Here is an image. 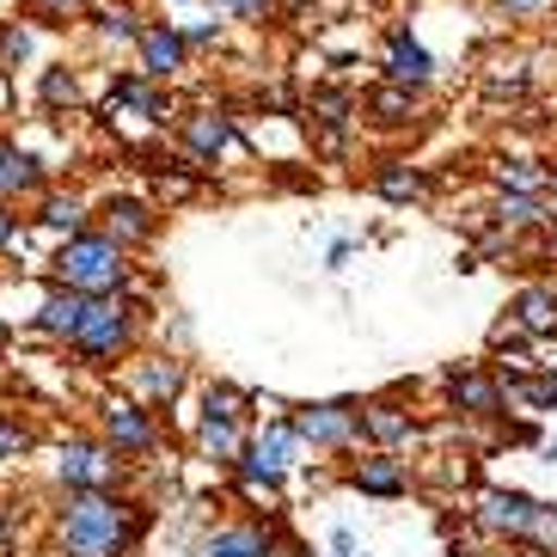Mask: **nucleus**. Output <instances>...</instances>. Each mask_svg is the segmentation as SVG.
Here are the masks:
<instances>
[{
  "label": "nucleus",
  "instance_id": "nucleus-1",
  "mask_svg": "<svg viewBox=\"0 0 557 557\" xmlns=\"http://www.w3.org/2000/svg\"><path fill=\"white\" fill-rule=\"evenodd\" d=\"M148 533V508L116 491H67L55 515V552L62 557H129Z\"/></svg>",
  "mask_w": 557,
  "mask_h": 557
},
{
  "label": "nucleus",
  "instance_id": "nucleus-2",
  "mask_svg": "<svg viewBox=\"0 0 557 557\" xmlns=\"http://www.w3.org/2000/svg\"><path fill=\"white\" fill-rule=\"evenodd\" d=\"M50 276L55 288H74V295H129V251L116 246L111 233L86 227L74 239H62L50 258Z\"/></svg>",
  "mask_w": 557,
  "mask_h": 557
},
{
  "label": "nucleus",
  "instance_id": "nucleus-3",
  "mask_svg": "<svg viewBox=\"0 0 557 557\" xmlns=\"http://www.w3.org/2000/svg\"><path fill=\"white\" fill-rule=\"evenodd\" d=\"M135 331H141V307H135L129 295H99L86 307L81 331L67 337V349H74L86 368H111V361H123L135 349Z\"/></svg>",
  "mask_w": 557,
  "mask_h": 557
},
{
  "label": "nucleus",
  "instance_id": "nucleus-4",
  "mask_svg": "<svg viewBox=\"0 0 557 557\" xmlns=\"http://www.w3.org/2000/svg\"><path fill=\"white\" fill-rule=\"evenodd\" d=\"M55 478H62L67 491H116L123 454H116L104 435H67V442L55 447Z\"/></svg>",
  "mask_w": 557,
  "mask_h": 557
},
{
  "label": "nucleus",
  "instance_id": "nucleus-5",
  "mask_svg": "<svg viewBox=\"0 0 557 557\" xmlns=\"http://www.w3.org/2000/svg\"><path fill=\"white\" fill-rule=\"evenodd\" d=\"M99 435H104V442H111L123 459H141V454H153V447H160V423H153V410L135 405V398H104Z\"/></svg>",
  "mask_w": 557,
  "mask_h": 557
},
{
  "label": "nucleus",
  "instance_id": "nucleus-6",
  "mask_svg": "<svg viewBox=\"0 0 557 557\" xmlns=\"http://www.w3.org/2000/svg\"><path fill=\"white\" fill-rule=\"evenodd\" d=\"M123 111H135V116H148L153 129H165V123H178V104L160 92V81H148V74H116L111 81V99L99 104V116L104 123H116Z\"/></svg>",
  "mask_w": 557,
  "mask_h": 557
},
{
  "label": "nucleus",
  "instance_id": "nucleus-7",
  "mask_svg": "<svg viewBox=\"0 0 557 557\" xmlns=\"http://www.w3.org/2000/svg\"><path fill=\"white\" fill-rule=\"evenodd\" d=\"M288 423H295L300 447H349L361 435V405H344V398H331V405H300Z\"/></svg>",
  "mask_w": 557,
  "mask_h": 557
},
{
  "label": "nucleus",
  "instance_id": "nucleus-8",
  "mask_svg": "<svg viewBox=\"0 0 557 557\" xmlns=\"http://www.w3.org/2000/svg\"><path fill=\"white\" fill-rule=\"evenodd\" d=\"M533 508H540V496H527V491H478L472 527L491 533V540H521L527 521H533Z\"/></svg>",
  "mask_w": 557,
  "mask_h": 557
},
{
  "label": "nucleus",
  "instance_id": "nucleus-9",
  "mask_svg": "<svg viewBox=\"0 0 557 557\" xmlns=\"http://www.w3.org/2000/svg\"><path fill=\"white\" fill-rule=\"evenodd\" d=\"M172 129H178L184 160L197 165V172H209V165L233 148V116L227 111H190V116H178Z\"/></svg>",
  "mask_w": 557,
  "mask_h": 557
},
{
  "label": "nucleus",
  "instance_id": "nucleus-10",
  "mask_svg": "<svg viewBox=\"0 0 557 557\" xmlns=\"http://www.w3.org/2000/svg\"><path fill=\"white\" fill-rule=\"evenodd\" d=\"M135 55H141V74L148 81H178L184 62H190V50H184L178 25H165V18H153V25H141V37H135Z\"/></svg>",
  "mask_w": 557,
  "mask_h": 557
},
{
  "label": "nucleus",
  "instance_id": "nucleus-11",
  "mask_svg": "<svg viewBox=\"0 0 557 557\" xmlns=\"http://www.w3.org/2000/svg\"><path fill=\"white\" fill-rule=\"evenodd\" d=\"M99 221H104L99 233H111L123 251L148 246L153 233H160V209H153V202H141V197H104L99 202Z\"/></svg>",
  "mask_w": 557,
  "mask_h": 557
},
{
  "label": "nucleus",
  "instance_id": "nucleus-12",
  "mask_svg": "<svg viewBox=\"0 0 557 557\" xmlns=\"http://www.w3.org/2000/svg\"><path fill=\"white\" fill-rule=\"evenodd\" d=\"M178 393H184V361H172V356H148V361H135V368H129V398H135V405L165 410Z\"/></svg>",
  "mask_w": 557,
  "mask_h": 557
},
{
  "label": "nucleus",
  "instance_id": "nucleus-13",
  "mask_svg": "<svg viewBox=\"0 0 557 557\" xmlns=\"http://www.w3.org/2000/svg\"><path fill=\"white\" fill-rule=\"evenodd\" d=\"M44 184H50V165L37 160L32 148H0V202H18V197H44Z\"/></svg>",
  "mask_w": 557,
  "mask_h": 557
},
{
  "label": "nucleus",
  "instance_id": "nucleus-14",
  "mask_svg": "<svg viewBox=\"0 0 557 557\" xmlns=\"http://www.w3.org/2000/svg\"><path fill=\"white\" fill-rule=\"evenodd\" d=\"M447 393H454L459 417H496L503 410V380L484 374V368H454L447 374Z\"/></svg>",
  "mask_w": 557,
  "mask_h": 557
},
{
  "label": "nucleus",
  "instance_id": "nucleus-15",
  "mask_svg": "<svg viewBox=\"0 0 557 557\" xmlns=\"http://www.w3.org/2000/svg\"><path fill=\"white\" fill-rule=\"evenodd\" d=\"M246 459L251 466H263V472H295V459H300V435H295V423L282 417V423H263L258 435L246 442Z\"/></svg>",
  "mask_w": 557,
  "mask_h": 557
},
{
  "label": "nucleus",
  "instance_id": "nucleus-16",
  "mask_svg": "<svg viewBox=\"0 0 557 557\" xmlns=\"http://www.w3.org/2000/svg\"><path fill=\"white\" fill-rule=\"evenodd\" d=\"M86 307H92V295H74V288H50V295H44V307H37V331H44L50 344H67V337L81 331Z\"/></svg>",
  "mask_w": 557,
  "mask_h": 557
},
{
  "label": "nucleus",
  "instance_id": "nucleus-17",
  "mask_svg": "<svg viewBox=\"0 0 557 557\" xmlns=\"http://www.w3.org/2000/svg\"><path fill=\"white\" fill-rule=\"evenodd\" d=\"M349 111H356V99H349L344 86H319V92H312V99H307V116H312V129L325 135V148H331V153L344 148Z\"/></svg>",
  "mask_w": 557,
  "mask_h": 557
},
{
  "label": "nucleus",
  "instance_id": "nucleus-18",
  "mask_svg": "<svg viewBox=\"0 0 557 557\" xmlns=\"http://www.w3.org/2000/svg\"><path fill=\"white\" fill-rule=\"evenodd\" d=\"M270 552H276V533L258 527V521H246V527H221V533H209L197 557H270Z\"/></svg>",
  "mask_w": 557,
  "mask_h": 557
},
{
  "label": "nucleus",
  "instance_id": "nucleus-19",
  "mask_svg": "<svg viewBox=\"0 0 557 557\" xmlns=\"http://www.w3.org/2000/svg\"><path fill=\"white\" fill-rule=\"evenodd\" d=\"M508 319L521 325V337H557V288H521L515 295V307H508Z\"/></svg>",
  "mask_w": 557,
  "mask_h": 557
},
{
  "label": "nucleus",
  "instance_id": "nucleus-20",
  "mask_svg": "<svg viewBox=\"0 0 557 557\" xmlns=\"http://www.w3.org/2000/svg\"><path fill=\"white\" fill-rule=\"evenodd\" d=\"M349 491H361V496H405L410 472L398 466L393 454H374V459H361V466H349Z\"/></svg>",
  "mask_w": 557,
  "mask_h": 557
},
{
  "label": "nucleus",
  "instance_id": "nucleus-21",
  "mask_svg": "<svg viewBox=\"0 0 557 557\" xmlns=\"http://www.w3.org/2000/svg\"><path fill=\"white\" fill-rule=\"evenodd\" d=\"M37 227H50V233H62V239H74V233L92 227V209H86L74 190H44V197H37Z\"/></svg>",
  "mask_w": 557,
  "mask_h": 557
},
{
  "label": "nucleus",
  "instance_id": "nucleus-22",
  "mask_svg": "<svg viewBox=\"0 0 557 557\" xmlns=\"http://www.w3.org/2000/svg\"><path fill=\"white\" fill-rule=\"evenodd\" d=\"M429 74H435V62H429L423 44H417L410 32H393V44H386V81H398V86H423Z\"/></svg>",
  "mask_w": 557,
  "mask_h": 557
},
{
  "label": "nucleus",
  "instance_id": "nucleus-23",
  "mask_svg": "<svg viewBox=\"0 0 557 557\" xmlns=\"http://www.w3.org/2000/svg\"><path fill=\"white\" fill-rule=\"evenodd\" d=\"M361 435H368V442H380V447H405L410 435H417V423H410V410L374 398V405H361Z\"/></svg>",
  "mask_w": 557,
  "mask_h": 557
},
{
  "label": "nucleus",
  "instance_id": "nucleus-24",
  "mask_svg": "<svg viewBox=\"0 0 557 557\" xmlns=\"http://www.w3.org/2000/svg\"><path fill=\"white\" fill-rule=\"evenodd\" d=\"M246 423H209V417H202L197 423V454L202 459H214V466H239V459H246Z\"/></svg>",
  "mask_w": 557,
  "mask_h": 557
},
{
  "label": "nucleus",
  "instance_id": "nucleus-25",
  "mask_svg": "<svg viewBox=\"0 0 557 557\" xmlns=\"http://www.w3.org/2000/svg\"><path fill=\"white\" fill-rule=\"evenodd\" d=\"M202 417H209V423H246V417H251V393H246V386L214 380L209 393H202Z\"/></svg>",
  "mask_w": 557,
  "mask_h": 557
},
{
  "label": "nucleus",
  "instance_id": "nucleus-26",
  "mask_svg": "<svg viewBox=\"0 0 557 557\" xmlns=\"http://www.w3.org/2000/svg\"><path fill=\"white\" fill-rule=\"evenodd\" d=\"M37 104L44 111H67V104H81V81H74V67L67 62H50L37 74Z\"/></svg>",
  "mask_w": 557,
  "mask_h": 557
},
{
  "label": "nucleus",
  "instance_id": "nucleus-27",
  "mask_svg": "<svg viewBox=\"0 0 557 557\" xmlns=\"http://www.w3.org/2000/svg\"><path fill=\"white\" fill-rule=\"evenodd\" d=\"M374 190H380L386 202H417V197L429 190V184H423V172H417V165H405V160H386V165L374 172Z\"/></svg>",
  "mask_w": 557,
  "mask_h": 557
},
{
  "label": "nucleus",
  "instance_id": "nucleus-28",
  "mask_svg": "<svg viewBox=\"0 0 557 557\" xmlns=\"http://www.w3.org/2000/svg\"><path fill=\"white\" fill-rule=\"evenodd\" d=\"M410 111H417V86L386 81V86L368 92V116H374V123H410Z\"/></svg>",
  "mask_w": 557,
  "mask_h": 557
},
{
  "label": "nucleus",
  "instance_id": "nucleus-29",
  "mask_svg": "<svg viewBox=\"0 0 557 557\" xmlns=\"http://www.w3.org/2000/svg\"><path fill=\"white\" fill-rule=\"evenodd\" d=\"M496 184H503L508 197H545L552 172H545L540 160H503V165H496Z\"/></svg>",
  "mask_w": 557,
  "mask_h": 557
},
{
  "label": "nucleus",
  "instance_id": "nucleus-30",
  "mask_svg": "<svg viewBox=\"0 0 557 557\" xmlns=\"http://www.w3.org/2000/svg\"><path fill=\"white\" fill-rule=\"evenodd\" d=\"M32 50H37V32H32V25L0 18V74H18V67L32 62Z\"/></svg>",
  "mask_w": 557,
  "mask_h": 557
},
{
  "label": "nucleus",
  "instance_id": "nucleus-31",
  "mask_svg": "<svg viewBox=\"0 0 557 557\" xmlns=\"http://www.w3.org/2000/svg\"><path fill=\"white\" fill-rule=\"evenodd\" d=\"M515 398L521 410H557V374H533V380H503V405Z\"/></svg>",
  "mask_w": 557,
  "mask_h": 557
},
{
  "label": "nucleus",
  "instance_id": "nucleus-32",
  "mask_svg": "<svg viewBox=\"0 0 557 557\" xmlns=\"http://www.w3.org/2000/svg\"><path fill=\"white\" fill-rule=\"evenodd\" d=\"M92 32H99V44H135L141 37V13L135 7H99L92 13Z\"/></svg>",
  "mask_w": 557,
  "mask_h": 557
},
{
  "label": "nucleus",
  "instance_id": "nucleus-33",
  "mask_svg": "<svg viewBox=\"0 0 557 557\" xmlns=\"http://www.w3.org/2000/svg\"><path fill=\"white\" fill-rule=\"evenodd\" d=\"M515 545H533L540 557H557V508H545V503L533 508V521H527V533Z\"/></svg>",
  "mask_w": 557,
  "mask_h": 557
},
{
  "label": "nucleus",
  "instance_id": "nucleus-34",
  "mask_svg": "<svg viewBox=\"0 0 557 557\" xmlns=\"http://www.w3.org/2000/svg\"><path fill=\"white\" fill-rule=\"evenodd\" d=\"M540 221H552L540 197H508L503 190V227H540Z\"/></svg>",
  "mask_w": 557,
  "mask_h": 557
},
{
  "label": "nucleus",
  "instance_id": "nucleus-35",
  "mask_svg": "<svg viewBox=\"0 0 557 557\" xmlns=\"http://www.w3.org/2000/svg\"><path fill=\"white\" fill-rule=\"evenodd\" d=\"M18 454H32V429L0 410V466H7V459H18Z\"/></svg>",
  "mask_w": 557,
  "mask_h": 557
},
{
  "label": "nucleus",
  "instance_id": "nucleus-36",
  "mask_svg": "<svg viewBox=\"0 0 557 557\" xmlns=\"http://www.w3.org/2000/svg\"><path fill=\"white\" fill-rule=\"evenodd\" d=\"M25 7H32L37 18H50V25H67V18H81L92 0H25Z\"/></svg>",
  "mask_w": 557,
  "mask_h": 557
},
{
  "label": "nucleus",
  "instance_id": "nucleus-37",
  "mask_svg": "<svg viewBox=\"0 0 557 557\" xmlns=\"http://www.w3.org/2000/svg\"><path fill=\"white\" fill-rule=\"evenodd\" d=\"M197 7H214V13H227V18H263L270 13V0H197Z\"/></svg>",
  "mask_w": 557,
  "mask_h": 557
},
{
  "label": "nucleus",
  "instance_id": "nucleus-38",
  "mask_svg": "<svg viewBox=\"0 0 557 557\" xmlns=\"http://www.w3.org/2000/svg\"><path fill=\"white\" fill-rule=\"evenodd\" d=\"M178 37H184V50H209L214 37H221V25H214V18H202V25H178Z\"/></svg>",
  "mask_w": 557,
  "mask_h": 557
},
{
  "label": "nucleus",
  "instance_id": "nucleus-39",
  "mask_svg": "<svg viewBox=\"0 0 557 557\" xmlns=\"http://www.w3.org/2000/svg\"><path fill=\"white\" fill-rule=\"evenodd\" d=\"M0 251H18V214H13V202H0Z\"/></svg>",
  "mask_w": 557,
  "mask_h": 557
},
{
  "label": "nucleus",
  "instance_id": "nucleus-40",
  "mask_svg": "<svg viewBox=\"0 0 557 557\" xmlns=\"http://www.w3.org/2000/svg\"><path fill=\"white\" fill-rule=\"evenodd\" d=\"M496 7H508V13H545L552 0H496Z\"/></svg>",
  "mask_w": 557,
  "mask_h": 557
},
{
  "label": "nucleus",
  "instance_id": "nucleus-41",
  "mask_svg": "<svg viewBox=\"0 0 557 557\" xmlns=\"http://www.w3.org/2000/svg\"><path fill=\"white\" fill-rule=\"evenodd\" d=\"M331 552H337V557H356V540H349L344 527H337V533H331Z\"/></svg>",
  "mask_w": 557,
  "mask_h": 557
},
{
  "label": "nucleus",
  "instance_id": "nucleus-42",
  "mask_svg": "<svg viewBox=\"0 0 557 557\" xmlns=\"http://www.w3.org/2000/svg\"><path fill=\"white\" fill-rule=\"evenodd\" d=\"M503 557H540V552H533V545H515V552H503Z\"/></svg>",
  "mask_w": 557,
  "mask_h": 557
},
{
  "label": "nucleus",
  "instance_id": "nucleus-43",
  "mask_svg": "<svg viewBox=\"0 0 557 557\" xmlns=\"http://www.w3.org/2000/svg\"><path fill=\"white\" fill-rule=\"evenodd\" d=\"M0 116H7V74H0Z\"/></svg>",
  "mask_w": 557,
  "mask_h": 557
}]
</instances>
